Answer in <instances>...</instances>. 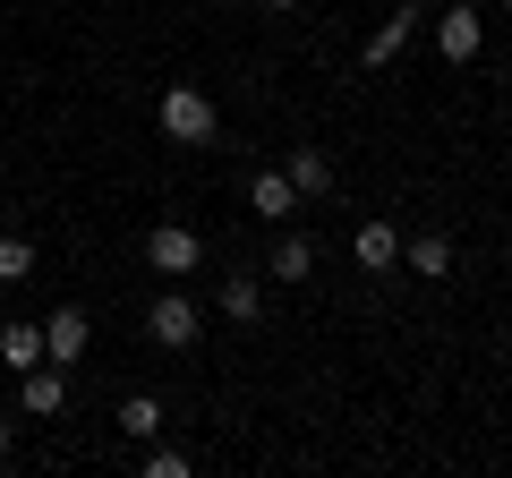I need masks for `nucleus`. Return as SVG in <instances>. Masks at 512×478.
<instances>
[{
  "mask_svg": "<svg viewBox=\"0 0 512 478\" xmlns=\"http://www.w3.org/2000/svg\"><path fill=\"white\" fill-rule=\"evenodd\" d=\"M214 129H222V120H214V103H205L197 86H171L163 94V137H180V146H214Z\"/></svg>",
  "mask_w": 512,
  "mask_h": 478,
  "instance_id": "obj_1",
  "label": "nucleus"
},
{
  "mask_svg": "<svg viewBox=\"0 0 512 478\" xmlns=\"http://www.w3.org/2000/svg\"><path fill=\"white\" fill-rule=\"evenodd\" d=\"M146 333H154V342H163V350H197L205 316H197V299H188V291H163V299H154V308H146Z\"/></svg>",
  "mask_w": 512,
  "mask_h": 478,
  "instance_id": "obj_2",
  "label": "nucleus"
},
{
  "mask_svg": "<svg viewBox=\"0 0 512 478\" xmlns=\"http://www.w3.org/2000/svg\"><path fill=\"white\" fill-rule=\"evenodd\" d=\"M146 265H154V274H197L205 239L188 231V222H154V231H146Z\"/></svg>",
  "mask_w": 512,
  "mask_h": 478,
  "instance_id": "obj_3",
  "label": "nucleus"
},
{
  "mask_svg": "<svg viewBox=\"0 0 512 478\" xmlns=\"http://www.w3.org/2000/svg\"><path fill=\"white\" fill-rule=\"evenodd\" d=\"M436 52L453 60V69H470V60L487 52V26H478V9H461V0L444 9V18H436Z\"/></svg>",
  "mask_w": 512,
  "mask_h": 478,
  "instance_id": "obj_4",
  "label": "nucleus"
},
{
  "mask_svg": "<svg viewBox=\"0 0 512 478\" xmlns=\"http://www.w3.org/2000/svg\"><path fill=\"white\" fill-rule=\"evenodd\" d=\"M18 410H26V419H60V410H69V376H60L52 359L26 368V376H18Z\"/></svg>",
  "mask_w": 512,
  "mask_h": 478,
  "instance_id": "obj_5",
  "label": "nucleus"
},
{
  "mask_svg": "<svg viewBox=\"0 0 512 478\" xmlns=\"http://www.w3.org/2000/svg\"><path fill=\"white\" fill-rule=\"evenodd\" d=\"M86 308H52L43 316V350H52V368H69V359H86Z\"/></svg>",
  "mask_w": 512,
  "mask_h": 478,
  "instance_id": "obj_6",
  "label": "nucleus"
},
{
  "mask_svg": "<svg viewBox=\"0 0 512 478\" xmlns=\"http://www.w3.org/2000/svg\"><path fill=\"white\" fill-rule=\"evenodd\" d=\"M350 257H359L367 274H393V265H402V231H393V222H359V239H350Z\"/></svg>",
  "mask_w": 512,
  "mask_h": 478,
  "instance_id": "obj_7",
  "label": "nucleus"
},
{
  "mask_svg": "<svg viewBox=\"0 0 512 478\" xmlns=\"http://www.w3.org/2000/svg\"><path fill=\"white\" fill-rule=\"evenodd\" d=\"M248 205H256L265 222H291V214H299V188H291V171H256V180H248Z\"/></svg>",
  "mask_w": 512,
  "mask_h": 478,
  "instance_id": "obj_8",
  "label": "nucleus"
},
{
  "mask_svg": "<svg viewBox=\"0 0 512 478\" xmlns=\"http://www.w3.org/2000/svg\"><path fill=\"white\" fill-rule=\"evenodd\" d=\"M402 265H410L419 282H444V274H453V239H444V231H419V239H402Z\"/></svg>",
  "mask_w": 512,
  "mask_h": 478,
  "instance_id": "obj_9",
  "label": "nucleus"
},
{
  "mask_svg": "<svg viewBox=\"0 0 512 478\" xmlns=\"http://www.w3.org/2000/svg\"><path fill=\"white\" fill-rule=\"evenodd\" d=\"M265 274H274V282H308V274H316V239H308V231H282L274 257H265Z\"/></svg>",
  "mask_w": 512,
  "mask_h": 478,
  "instance_id": "obj_10",
  "label": "nucleus"
},
{
  "mask_svg": "<svg viewBox=\"0 0 512 478\" xmlns=\"http://www.w3.org/2000/svg\"><path fill=\"white\" fill-rule=\"evenodd\" d=\"M402 43H410V9H393V18L359 43V69H393V60H402Z\"/></svg>",
  "mask_w": 512,
  "mask_h": 478,
  "instance_id": "obj_11",
  "label": "nucleus"
},
{
  "mask_svg": "<svg viewBox=\"0 0 512 478\" xmlns=\"http://www.w3.org/2000/svg\"><path fill=\"white\" fill-rule=\"evenodd\" d=\"M43 359H52V350H43V325H0V368H43Z\"/></svg>",
  "mask_w": 512,
  "mask_h": 478,
  "instance_id": "obj_12",
  "label": "nucleus"
},
{
  "mask_svg": "<svg viewBox=\"0 0 512 478\" xmlns=\"http://www.w3.org/2000/svg\"><path fill=\"white\" fill-rule=\"evenodd\" d=\"M214 299H222V316H231V325H256V316H265V282H256V274H231Z\"/></svg>",
  "mask_w": 512,
  "mask_h": 478,
  "instance_id": "obj_13",
  "label": "nucleus"
},
{
  "mask_svg": "<svg viewBox=\"0 0 512 478\" xmlns=\"http://www.w3.org/2000/svg\"><path fill=\"white\" fill-rule=\"evenodd\" d=\"M282 171H291L299 197H325V188H333V163H325L316 146H291V154H282Z\"/></svg>",
  "mask_w": 512,
  "mask_h": 478,
  "instance_id": "obj_14",
  "label": "nucleus"
},
{
  "mask_svg": "<svg viewBox=\"0 0 512 478\" xmlns=\"http://www.w3.org/2000/svg\"><path fill=\"white\" fill-rule=\"evenodd\" d=\"M120 436L128 444H154V436H163V402H154V393H128V402H120Z\"/></svg>",
  "mask_w": 512,
  "mask_h": 478,
  "instance_id": "obj_15",
  "label": "nucleus"
},
{
  "mask_svg": "<svg viewBox=\"0 0 512 478\" xmlns=\"http://www.w3.org/2000/svg\"><path fill=\"white\" fill-rule=\"evenodd\" d=\"M26 274H35V239L9 231V239H0V282H26Z\"/></svg>",
  "mask_w": 512,
  "mask_h": 478,
  "instance_id": "obj_16",
  "label": "nucleus"
},
{
  "mask_svg": "<svg viewBox=\"0 0 512 478\" xmlns=\"http://www.w3.org/2000/svg\"><path fill=\"white\" fill-rule=\"evenodd\" d=\"M146 478H188V453H171V444H154V453H146Z\"/></svg>",
  "mask_w": 512,
  "mask_h": 478,
  "instance_id": "obj_17",
  "label": "nucleus"
},
{
  "mask_svg": "<svg viewBox=\"0 0 512 478\" xmlns=\"http://www.w3.org/2000/svg\"><path fill=\"white\" fill-rule=\"evenodd\" d=\"M0 461H9V419H0Z\"/></svg>",
  "mask_w": 512,
  "mask_h": 478,
  "instance_id": "obj_18",
  "label": "nucleus"
},
{
  "mask_svg": "<svg viewBox=\"0 0 512 478\" xmlns=\"http://www.w3.org/2000/svg\"><path fill=\"white\" fill-rule=\"evenodd\" d=\"M265 9H299V0H265Z\"/></svg>",
  "mask_w": 512,
  "mask_h": 478,
  "instance_id": "obj_19",
  "label": "nucleus"
},
{
  "mask_svg": "<svg viewBox=\"0 0 512 478\" xmlns=\"http://www.w3.org/2000/svg\"><path fill=\"white\" fill-rule=\"evenodd\" d=\"M402 9H427V0H402Z\"/></svg>",
  "mask_w": 512,
  "mask_h": 478,
  "instance_id": "obj_20",
  "label": "nucleus"
},
{
  "mask_svg": "<svg viewBox=\"0 0 512 478\" xmlns=\"http://www.w3.org/2000/svg\"><path fill=\"white\" fill-rule=\"evenodd\" d=\"M461 9H478V0H461Z\"/></svg>",
  "mask_w": 512,
  "mask_h": 478,
  "instance_id": "obj_21",
  "label": "nucleus"
},
{
  "mask_svg": "<svg viewBox=\"0 0 512 478\" xmlns=\"http://www.w3.org/2000/svg\"><path fill=\"white\" fill-rule=\"evenodd\" d=\"M504 18H512V0H504Z\"/></svg>",
  "mask_w": 512,
  "mask_h": 478,
  "instance_id": "obj_22",
  "label": "nucleus"
},
{
  "mask_svg": "<svg viewBox=\"0 0 512 478\" xmlns=\"http://www.w3.org/2000/svg\"><path fill=\"white\" fill-rule=\"evenodd\" d=\"M504 94H512V86H504Z\"/></svg>",
  "mask_w": 512,
  "mask_h": 478,
  "instance_id": "obj_23",
  "label": "nucleus"
}]
</instances>
